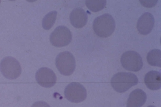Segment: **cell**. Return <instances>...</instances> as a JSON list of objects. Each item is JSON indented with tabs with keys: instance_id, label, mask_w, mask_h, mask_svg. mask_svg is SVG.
Returning <instances> with one entry per match:
<instances>
[{
	"instance_id": "obj_17",
	"label": "cell",
	"mask_w": 161,
	"mask_h": 107,
	"mask_svg": "<svg viewBox=\"0 0 161 107\" xmlns=\"http://www.w3.org/2000/svg\"><path fill=\"white\" fill-rule=\"evenodd\" d=\"M32 107H50V105L47 104V103L43 102V101H39L35 102L33 104H32Z\"/></svg>"
},
{
	"instance_id": "obj_9",
	"label": "cell",
	"mask_w": 161,
	"mask_h": 107,
	"mask_svg": "<svg viewBox=\"0 0 161 107\" xmlns=\"http://www.w3.org/2000/svg\"><path fill=\"white\" fill-rule=\"evenodd\" d=\"M154 17L151 13H145L139 17L137 22V29L140 34L147 35L152 32L154 25Z\"/></svg>"
},
{
	"instance_id": "obj_10",
	"label": "cell",
	"mask_w": 161,
	"mask_h": 107,
	"mask_svg": "<svg viewBox=\"0 0 161 107\" xmlns=\"http://www.w3.org/2000/svg\"><path fill=\"white\" fill-rule=\"evenodd\" d=\"M69 20L75 28H81L87 24V13L83 8H75L69 14Z\"/></svg>"
},
{
	"instance_id": "obj_19",
	"label": "cell",
	"mask_w": 161,
	"mask_h": 107,
	"mask_svg": "<svg viewBox=\"0 0 161 107\" xmlns=\"http://www.w3.org/2000/svg\"></svg>"
},
{
	"instance_id": "obj_2",
	"label": "cell",
	"mask_w": 161,
	"mask_h": 107,
	"mask_svg": "<svg viewBox=\"0 0 161 107\" xmlns=\"http://www.w3.org/2000/svg\"><path fill=\"white\" fill-rule=\"evenodd\" d=\"M111 85L119 93H124L138 83L137 76L131 73L119 72L112 77Z\"/></svg>"
},
{
	"instance_id": "obj_3",
	"label": "cell",
	"mask_w": 161,
	"mask_h": 107,
	"mask_svg": "<svg viewBox=\"0 0 161 107\" xmlns=\"http://www.w3.org/2000/svg\"><path fill=\"white\" fill-rule=\"evenodd\" d=\"M0 71L7 79L14 80L21 75V67L17 59L7 56L3 58L0 62Z\"/></svg>"
},
{
	"instance_id": "obj_4",
	"label": "cell",
	"mask_w": 161,
	"mask_h": 107,
	"mask_svg": "<svg viewBox=\"0 0 161 107\" xmlns=\"http://www.w3.org/2000/svg\"><path fill=\"white\" fill-rule=\"evenodd\" d=\"M55 64L58 72L64 76H70L75 72L76 61L73 54L69 51H64L57 55Z\"/></svg>"
},
{
	"instance_id": "obj_6",
	"label": "cell",
	"mask_w": 161,
	"mask_h": 107,
	"mask_svg": "<svg viewBox=\"0 0 161 107\" xmlns=\"http://www.w3.org/2000/svg\"><path fill=\"white\" fill-rule=\"evenodd\" d=\"M121 65L127 70L131 72H138L143 65L141 55L135 51H127L123 53L120 58Z\"/></svg>"
},
{
	"instance_id": "obj_11",
	"label": "cell",
	"mask_w": 161,
	"mask_h": 107,
	"mask_svg": "<svg viewBox=\"0 0 161 107\" xmlns=\"http://www.w3.org/2000/svg\"><path fill=\"white\" fill-rule=\"evenodd\" d=\"M147 100L145 92L140 88L134 90L129 95L127 101V107H141Z\"/></svg>"
},
{
	"instance_id": "obj_8",
	"label": "cell",
	"mask_w": 161,
	"mask_h": 107,
	"mask_svg": "<svg viewBox=\"0 0 161 107\" xmlns=\"http://www.w3.org/2000/svg\"><path fill=\"white\" fill-rule=\"evenodd\" d=\"M36 82L42 87L49 88L53 87L57 83V76L52 69L47 67H42L36 72Z\"/></svg>"
},
{
	"instance_id": "obj_7",
	"label": "cell",
	"mask_w": 161,
	"mask_h": 107,
	"mask_svg": "<svg viewBox=\"0 0 161 107\" xmlns=\"http://www.w3.org/2000/svg\"><path fill=\"white\" fill-rule=\"evenodd\" d=\"M64 95L68 100L74 103H79L86 99L87 91L81 84L72 83L65 87Z\"/></svg>"
},
{
	"instance_id": "obj_14",
	"label": "cell",
	"mask_w": 161,
	"mask_h": 107,
	"mask_svg": "<svg viewBox=\"0 0 161 107\" xmlns=\"http://www.w3.org/2000/svg\"><path fill=\"white\" fill-rule=\"evenodd\" d=\"M107 1L105 0H88L86 2V5L92 12H98L105 8Z\"/></svg>"
},
{
	"instance_id": "obj_18",
	"label": "cell",
	"mask_w": 161,
	"mask_h": 107,
	"mask_svg": "<svg viewBox=\"0 0 161 107\" xmlns=\"http://www.w3.org/2000/svg\"><path fill=\"white\" fill-rule=\"evenodd\" d=\"M147 107H156V106H149Z\"/></svg>"
},
{
	"instance_id": "obj_16",
	"label": "cell",
	"mask_w": 161,
	"mask_h": 107,
	"mask_svg": "<svg viewBox=\"0 0 161 107\" xmlns=\"http://www.w3.org/2000/svg\"><path fill=\"white\" fill-rule=\"evenodd\" d=\"M140 2L141 3L142 5H143L145 7H147V8H151V7H153L154 6L157 2H158V1L157 0H156V1H145V0H144V1H142V0H141Z\"/></svg>"
},
{
	"instance_id": "obj_15",
	"label": "cell",
	"mask_w": 161,
	"mask_h": 107,
	"mask_svg": "<svg viewBox=\"0 0 161 107\" xmlns=\"http://www.w3.org/2000/svg\"><path fill=\"white\" fill-rule=\"evenodd\" d=\"M57 11H51L47 13L46 15L43 17L42 21V26L45 29H50L53 26L57 19Z\"/></svg>"
},
{
	"instance_id": "obj_13",
	"label": "cell",
	"mask_w": 161,
	"mask_h": 107,
	"mask_svg": "<svg viewBox=\"0 0 161 107\" xmlns=\"http://www.w3.org/2000/svg\"><path fill=\"white\" fill-rule=\"evenodd\" d=\"M147 61L152 66L161 67V51L158 49L149 51L147 55Z\"/></svg>"
},
{
	"instance_id": "obj_5",
	"label": "cell",
	"mask_w": 161,
	"mask_h": 107,
	"mask_svg": "<svg viewBox=\"0 0 161 107\" xmlns=\"http://www.w3.org/2000/svg\"><path fill=\"white\" fill-rule=\"evenodd\" d=\"M72 39L71 31L68 28L64 25L58 26L50 36L51 44L57 47H65L69 45L72 41Z\"/></svg>"
},
{
	"instance_id": "obj_1",
	"label": "cell",
	"mask_w": 161,
	"mask_h": 107,
	"mask_svg": "<svg viewBox=\"0 0 161 107\" xmlns=\"http://www.w3.org/2000/svg\"><path fill=\"white\" fill-rule=\"evenodd\" d=\"M116 24L114 18L109 14L97 17L93 22V29L97 36L107 38L115 30Z\"/></svg>"
},
{
	"instance_id": "obj_12",
	"label": "cell",
	"mask_w": 161,
	"mask_h": 107,
	"mask_svg": "<svg viewBox=\"0 0 161 107\" xmlns=\"http://www.w3.org/2000/svg\"><path fill=\"white\" fill-rule=\"evenodd\" d=\"M144 82L149 89L156 91L161 88V73L157 71L149 72L145 75Z\"/></svg>"
}]
</instances>
